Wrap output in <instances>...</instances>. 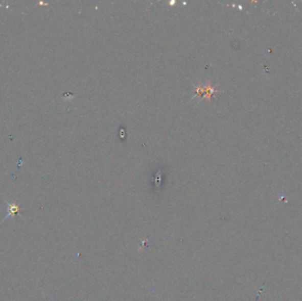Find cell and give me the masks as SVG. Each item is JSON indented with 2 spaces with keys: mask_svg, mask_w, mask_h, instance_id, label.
I'll list each match as a JSON object with an SVG mask.
<instances>
[{
  "mask_svg": "<svg viewBox=\"0 0 302 301\" xmlns=\"http://www.w3.org/2000/svg\"><path fill=\"white\" fill-rule=\"evenodd\" d=\"M20 207L15 203H7V214L5 219L8 217H15L16 215L20 214Z\"/></svg>",
  "mask_w": 302,
  "mask_h": 301,
  "instance_id": "1",
  "label": "cell"
},
{
  "mask_svg": "<svg viewBox=\"0 0 302 301\" xmlns=\"http://www.w3.org/2000/svg\"><path fill=\"white\" fill-rule=\"evenodd\" d=\"M216 92V90L214 89H212L210 86H206L204 88H198V89H196V95H202V94H204L205 97H208V100L211 98V95Z\"/></svg>",
  "mask_w": 302,
  "mask_h": 301,
  "instance_id": "2",
  "label": "cell"
}]
</instances>
